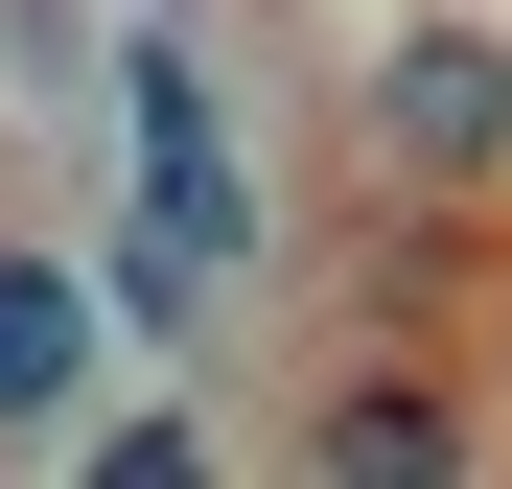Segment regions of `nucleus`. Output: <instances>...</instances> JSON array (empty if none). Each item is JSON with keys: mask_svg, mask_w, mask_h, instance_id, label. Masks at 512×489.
<instances>
[{"mask_svg": "<svg viewBox=\"0 0 512 489\" xmlns=\"http://www.w3.org/2000/svg\"><path fill=\"white\" fill-rule=\"evenodd\" d=\"M350 117H373L396 187H512V24H396Z\"/></svg>", "mask_w": 512, "mask_h": 489, "instance_id": "1", "label": "nucleus"}, {"mask_svg": "<svg viewBox=\"0 0 512 489\" xmlns=\"http://www.w3.org/2000/svg\"><path fill=\"white\" fill-rule=\"evenodd\" d=\"M117 117H140V187H163V233L187 257H256V163H233V117H210V70L140 24V70H117Z\"/></svg>", "mask_w": 512, "mask_h": 489, "instance_id": "2", "label": "nucleus"}, {"mask_svg": "<svg viewBox=\"0 0 512 489\" xmlns=\"http://www.w3.org/2000/svg\"><path fill=\"white\" fill-rule=\"evenodd\" d=\"M94 420V280L0 233V443H70Z\"/></svg>", "mask_w": 512, "mask_h": 489, "instance_id": "3", "label": "nucleus"}, {"mask_svg": "<svg viewBox=\"0 0 512 489\" xmlns=\"http://www.w3.org/2000/svg\"><path fill=\"white\" fill-rule=\"evenodd\" d=\"M303 466H350V489H373V466H466V396H443V373H350V396L303 420Z\"/></svg>", "mask_w": 512, "mask_h": 489, "instance_id": "4", "label": "nucleus"}]
</instances>
